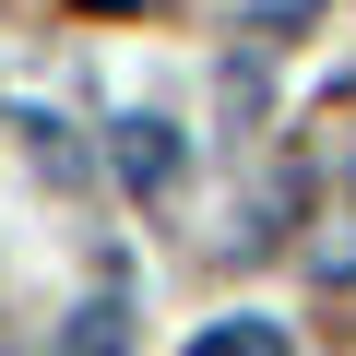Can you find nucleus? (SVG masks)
I'll list each match as a JSON object with an SVG mask.
<instances>
[{
  "label": "nucleus",
  "mask_w": 356,
  "mask_h": 356,
  "mask_svg": "<svg viewBox=\"0 0 356 356\" xmlns=\"http://www.w3.org/2000/svg\"><path fill=\"white\" fill-rule=\"evenodd\" d=\"M107 166H119V191H131V202H166L191 154H178V131H166V119H119V131H107Z\"/></svg>",
  "instance_id": "obj_1"
},
{
  "label": "nucleus",
  "mask_w": 356,
  "mask_h": 356,
  "mask_svg": "<svg viewBox=\"0 0 356 356\" xmlns=\"http://www.w3.org/2000/svg\"><path fill=\"white\" fill-rule=\"evenodd\" d=\"M309 261H321L332 285H356V178H332V202H321V238H309Z\"/></svg>",
  "instance_id": "obj_2"
},
{
  "label": "nucleus",
  "mask_w": 356,
  "mask_h": 356,
  "mask_svg": "<svg viewBox=\"0 0 356 356\" xmlns=\"http://www.w3.org/2000/svg\"><path fill=\"white\" fill-rule=\"evenodd\" d=\"M60 356H131V309H119V297H83L72 332H60Z\"/></svg>",
  "instance_id": "obj_3"
},
{
  "label": "nucleus",
  "mask_w": 356,
  "mask_h": 356,
  "mask_svg": "<svg viewBox=\"0 0 356 356\" xmlns=\"http://www.w3.org/2000/svg\"><path fill=\"white\" fill-rule=\"evenodd\" d=\"M191 356H285V321H214L191 332Z\"/></svg>",
  "instance_id": "obj_4"
},
{
  "label": "nucleus",
  "mask_w": 356,
  "mask_h": 356,
  "mask_svg": "<svg viewBox=\"0 0 356 356\" xmlns=\"http://www.w3.org/2000/svg\"><path fill=\"white\" fill-rule=\"evenodd\" d=\"M238 24H250V36H309L321 0H238Z\"/></svg>",
  "instance_id": "obj_5"
},
{
  "label": "nucleus",
  "mask_w": 356,
  "mask_h": 356,
  "mask_svg": "<svg viewBox=\"0 0 356 356\" xmlns=\"http://www.w3.org/2000/svg\"><path fill=\"white\" fill-rule=\"evenodd\" d=\"M83 13H131V0H83Z\"/></svg>",
  "instance_id": "obj_6"
}]
</instances>
